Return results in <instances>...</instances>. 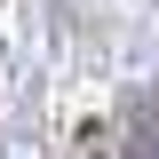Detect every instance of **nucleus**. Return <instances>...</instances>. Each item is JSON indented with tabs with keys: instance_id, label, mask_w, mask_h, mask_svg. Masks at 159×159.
Returning <instances> with one entry per match:
<instances>
[{
	"instance_id": "f257e3e1",
	"label": "nucleus",
	"mask_w": 159,
	"mask_h": 159,
	"mask_svg": "<svg viewBox=\"0 0 159 159\" xmlns=\"http://www.w3.org/2000/svg\"><path fill=\"white\" fill-rule=\"evenodd\" d=\"M143 119H151V127H159V103H151V111H143Z\"/></svg>"
}]
</instances>
